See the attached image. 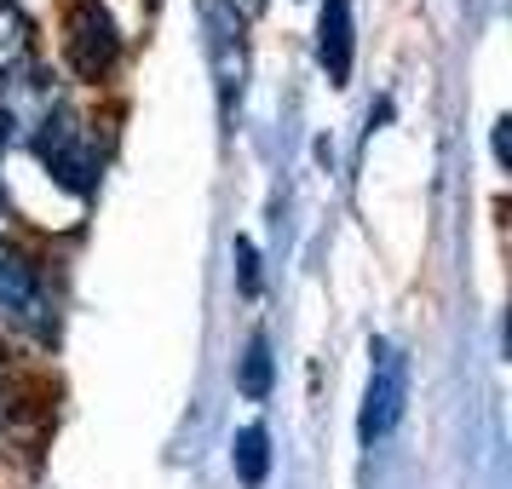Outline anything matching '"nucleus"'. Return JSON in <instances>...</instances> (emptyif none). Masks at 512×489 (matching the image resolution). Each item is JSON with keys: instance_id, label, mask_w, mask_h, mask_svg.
Wrapping results in <instances>:
<instances>
[{"instance_id": "5", "label": "nucleus", "mask_w": 512, "mask_h": 489, "mask_svg": "<svg viewBox=\"0 0 512 489\" xmlns=\"http://www.w3.org/2000/svg\"><path fill=\"white\" fill-rule=\"evenodd\" d=\"M323 64H328V75L351 70V6L346 0H328L323 6Z\"/></svg>"}, {"instance_id": "2", "label": "nucleus", "mask_w": 512, "mask_h": 489, "mask_svg": "<svg viewBox=\"0 0 512 489\" xmlns=\"http://www.w3.org/2000/svg\"><path fill=\"white\" fill-rule=\"evenodd\" d=\"M64 52H70V64L87 81L116 70V52H121V35H116V18L98 6V0H75L70 18H64Z\"/></svg>"}, {"instance_id": "3", "label": "nucleus", "mask_w": 512, "mask_h": 489, "mask_svg": "<svg viewBox=\"0 0 512 489\" xmlns=\"http://www.w3.org/2000/svg\"><path fill=\"white\" fill-rule=\"evenodd\" d=\"M403 392H409V363L403 351H386L374 357V374H369V403H363V443H374L380 432H392L397 415H403Z\"/></svg>"}, {"instance_id": "8", "label": "nucleus", "mask_w": 512, "mask_h": 489, "mask_svg": "<svg viewBox=\"0 0 512 489\" xmlns=\"http://www.w3.org/2000/svg\"><path fill=\"white\" fill-rule=\"evenodd\" d=\"M18 415V386H12V363H6V351H0V432L12 426Z\"/></svg>"}, {"instance_id": "9", "label": "nucleus", "mask_w": 512, "mask_h": 489, "mask_svg": "<svg viewBox=\"0 0 512 489\" xmlns=\"http://www.w3.org/2000/svg\"><path fill=\"white\" fill-rule=\"evenodd\" d=\"M6 144H12V139H6V133H0V156H6Z\"/></svg>"}, {"instance_id": "1", "label": "nucleus", "mask_w": 512, "mask_h": 489, "mask_svg": "<svg viewBox=\"0 0 512 489\" xmlns=\"http://www.w3.org/2000/svg\"><path fill=\"white\" fill-rule=\"evenodd\" d=\"M0 317L12 328H24V334H35V340L52 334V323H58L47 271H41L12 236H0Z\"/></svg>"}, {"instance_id": "6", "label": "nucleus", "mask_w": 512, "mask_h": 489, "mask_svg": "<svg viewBox=\"0 0 512 489\" xmlns=\"http://www.w3.org/2000/svg\"><path fill=\"white\" fill-rule=\"evenodd\" d=\"M231 461H236V472H242L248 484H259V478H265V426H242V432H236Z\"/></svg>"}, {"instance_id": "7", "label": "nucleus", "mask_w": 512, "mask_h": 489, "mask_svg": "<svg viewBox=\"0 0 512 489\" xmlns=\"http://www.w3.org/2000/svg\"><path fill=\"white\" fill-rule=\"evenodd\" d=\"M265 380H271V357H265V334L248 340V369H242V392H265Z\"/></svg>"}, {"instance_id": "4", "label": "nucleus", "mask_w": 512, "mask_h": 489, "mask_svg": "<svg viewBox=\"0 0 512 489\" xmlns=\"http://www.w3.org/2000/svg\"><path fill=\"white\" fill-rule=\"evenodd\" d=\"M29 70V18L18 0H0V81Z\"/></svg>"}]
</instances>
